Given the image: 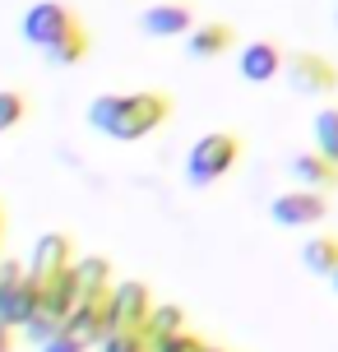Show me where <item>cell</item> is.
Here are the masks:
<instances>
[{
	"label": "cell",
	"mask_w": 338,
	"mask_h": 352,
	"mask_svg": "<svg viewBox=\"0 0 338 352\" xmlns=\"http://www.w3.org/2000/svg\"><path fill=\"white\" fill-rule=\"evenodd\" d=\"M172 116V98L158 88H139V93H102L89 102V125L107 140L135 144L153 135L162 121Z\"/></svg>",
	"instance_id": "1"
},
{
	"label": "cell",
	"mask_w": 338,
	"mask_h": 352,
	"mask_svg": "<svg viewBox=\"0 0 338 352\" xmlns=\"http://www.w3.org/2000/svg\"><path fill=\"white\" fill-rule=\"evenodd\" d=\"M236 158H241V140H236L232 130H209V135H199V140L190 144V153H185V181H190L195 190H209L214 181H223V176L236 167Z\"/></svg>",
	"instance_id": "2"
},
{
	"label": "cell",
	"mask_w": 338,
	"mask_h": 352,
	"mask_svg": "<svg viewBox=\"0 0 338 352\" xmlns=\"http://www.w3.org/2000/svg\"><path fill=\"white\" fill-rule=\"evenodd\" d=\"M70 28H79V14H74V10H65L60 0H33V5L23 10V23H19L23 42H28V47H37V52H52V47L70 33Z\"/></svg>",
	"instance_id": "3"
},
{
	"label": "cell",
	"mask_w": 338,
	"mask_h": 352,
	"mask_svg": "<svg viewBox=\"0 0 338 352\" xmlns=\"http://www.w3.org/2000/svg\"><path fill=\"white\" fill-rule=\"evenodd\" d=\"M283 79H287V88L302 93V98H329L338 88V65L320 52H292L283 60Z\"/></svg>",
	"instance_id": "4"
},
{
	"label": "cell",
	"mask_w": 338,
	"mask_h": 352,
	"mask_svg": "<svg viewBox=\"0 0 338 352\" xmlns=\"http://www.w3.org/2000/svg\"><path fill=\"white\" fill-rule=\"evenodd\" d=\"M153 292L144 283H116L111 287V334H144V324L153 316Z\"/></svg>",
	"instance_id": "5"
},
{
	"label": "cell",
	"mask_w": 338,
	"mask_h": 352,
	"mask_svg": "<svg viewBox=\"0 0 338 352\" xmlns=\"http://www.w3.org/2000/svg\"><path fill=\"white\" fill-rule=\"evenodd\" d=\"M70 269H74V241L65 232H42L33 246V260H28V278L47 287L60 274H70Z\"/></svg>",
	"instance_id": "6"
},
{
	"label": "cell",
	"mask_w": 338,
	"mask_h": 352,
	"mask_svg": "<svg viewBox=\"0 0 338 352\" xmlns=\"http://www.w3.org/2000/svg\"><path fill=\"white\" fill-rule=\"evenodd\" d=\"M324 213H329V199L315 190H283L273 204H269V218L278 223V228H315L324 223Z\"/></svg>",
	"instance_id": "7"
},
{
	"label": "cell",
	"mask_w": 338,
	"mask_h": 352,
	"mask_svg": "<svg viewBox=\"0 0 338 352\" xmlns=\"http://www.w3.org/2000/svg\"><path fill=\"white\" fill-rule=\"evenodd\" d=\"M139 28H144V37H190L195 33V14H190V5L167 0V5H148L144 10Z\"/></svg>",
	"instance_id": "8"
},
{
	"label": "cell",
	"mask_w": 338,
	"mask_h": 352,
	"mask_svg": "<svg viewBox=\"0 0 338 352\" xmlns=\"http://www.w3.org/2000/svg\"><path fill=\"white\" fill-rule=\"evenodd\" d=\"M283 60L287 56L278 52L273 42H250V47H241V56H236L246 84H269V79H278V74H283Z\"/></svg>",
	"instance_id": "9"
},
{
	"label": "cell",
	"mask_w": 338,
	"mask_h": 352,
	"mask_svg": "<svg viewBox=\"0 0 338 352\" xmlns=\"http://www.w3.org/2000/svg\"><path fill=\"white\" fill-rule=\"evenodd\" d=\"M292 176H297V186H302V190H315V195L338 190V167L329 158H320L315 148L292 153Z\"/></svg>",
	"instance_id": "10"
},
{
	"label": "cell",
	"mask_w": 338,
	"mask_h": 352,
	"mask_svg": "<svg viewBox=\"0 0 338 352\" xmlns=\"http://www.w3.org/2000/svg\"><path fill=\"white\" fill-rule=\"evenodd\" d=\"M74 292H79V306L111 297V264L102 255H79L74 260Z\"/></svg>",
	"instance_id": "11"
},
{
	"label": "cell",
	"mask_w": 338,
	"mask_h": 352,
	"mask_svg": "<svg viewBox=\"0 0 338 352\" xmlns=\"http://www.w3.org/2000/svg\"><path fill=\"white\" fill-rule=\"evenodd\" d=\"M23 287H28V264L0 260V324L19 329V306H23Z\"/></svg>",
	"instance_id": "12"
},
{
	"label": "cell",
	"mask_w": 338,
	"mask_h": 352,
	"mask_svg": "<svg viewBox=\"0 0 338 352\" xmlns=\"http://www.w3.org/2000/svg\"><path fill=\"white\" fill-rule=\"evenodd\" d=\"M232 42H236L232 23H195V33L185 37V52L195 56V60H214V56L232 52Z\"/></svg>",
	"instance_id": "13"
},
{
	"label": "cell",
	"mask_w": 338,
	"mask_h": 352,
	"mask_svg": "<svg viewBox=\"0 0 338 352\" xmlns=\"http://www.w3.org/2000/svg\"><path fill=\"white\" fill-rule=\"evenodd\" d=\"M177 334H185V311L172 306V301L153 306V316H148V324H144V343L158 348V343H167V338H177Z\"/></svg>",
	"instance_id": "14"
},
{
	"label": "cell",
	"mask_w": 338,
	"mask_h": 352,
	"mask_svg": "<svg viewBox=\"0 0 338 352\" xmlns=\"http://www.w3.org/2000/svg\"><path fill=\"white\" fill-rule=\"evenodd\" d=\"M302 264L320 278H334L338 274V236H311L302 246Z\"/></svg>",
	"instance_id": "15"
},
{
	"label": "cell",
	"mask_w": 338,
	"mask_h": 352,
	"mask_svg": "<svg viewBox=\"0 0 338 352\" xmlns=\"http://www.w3.org/2000/svg\"><path fill=\"white\" fill-rule=\"evenodd\" d=\"M311 135H315V153L338 167V107H320V111H315Z\"/></svg>",
	"instance_id": "16"
},
{
	"label": "cell",
	"mask_w": 338,
	"mask_h": 352,
	"mask_svg": "<svg viewBox=\"0 0 338 352\" xmlns=\"http://www.w3.org/2000/svg\"><path fill=\"white\" fill-rule=\"evenodd\" d=\"M47 56V65H56V70H65V65H79L84 56H89V33H84V23L79 28H70V33L56 42L52 52H42Z\"/></svg>",
	"instance_id": "17"
},
{
	"label": "cell",
	"mask_w": 338,
	"mask_h": 352,
	"mask_svg": "<svg viewBox=\"0 0 338 352\" xmlns=\"http://www.w3.org/2000/svg\"><path fill=\"white\" fill-rule=\"evenodd\" d=\"M23 116H28V98H23L19 88H0V135L14 130Z\"/></svg>",
	"instance_id": "18"
},
{
	"label": "cell",
	"mask_w": 338,
	"mask_h": 352,
	"mask_svg": "<svg viewBox=\"0 0 338 352\" xmlns=\"http://www.w3.org/2000/svg\"><path fill=\"white\" fill-rule=\"evenodd\" d=\"M98 352H148V343H144V334H107Z\"/></svg>",
	"instance_id": "19"
},
{
	"label": "cell",
	"mask_w": 338,
	"mask_h": 352,
	"mask_svg": "<svg viewBox=\"0 0 338 352\" xmlns=\"http://www.w3.org/2000/svg\"><path fill=\"white\" fill-rule=\"evenodd\" d=\"M37 352H89V348H84V343H79L74 334H65V329H60V334H56V338H47V343H42Z\"/></svg>",
	"instance_id": "20"
},
{
	"label": "cell",
	"mask_w": 338,
	"mask_h": 352,
	"mask_svg": "<svg viewBox=\"0 0 338 352\" xmlns=\"http://www.w3.org/2000/svg\"><path fill=\"white\" fill-rule=\"evenodd\" d=\"M10 334H14V329H5V324H0V352H14V343H10Z\"/></svg>",
	"instance_id": "21"
},
{
	"label": "cell",
	"mask_w": 338,
	"mask_h": 352,
	"mask_svg": "<svg viewBox=\"0 0 338 352\" xmlns=\"http://www.w3.org/2000/svg\"><path fill=\"white\" fill-rule=\"evenodd\" d=\"M329 287H334V292H338V274H334V278H329Z\"/></svg>",
	"instance_id": "22"
},
{
	"label": "cell",
	"mask_w": 338,
	"mask_h": 352,
	"mask_svg": "<svg viewBox=\"0 0 338 352\" xmlns=\"http://www.w3.org/2000/svg\"><path fill=\"white\" fill-rule=\"evenodd\" d=\"M209 352H214V348H209Z\"/></svg>",
	"instance_id": "23"
}]
</instances>
